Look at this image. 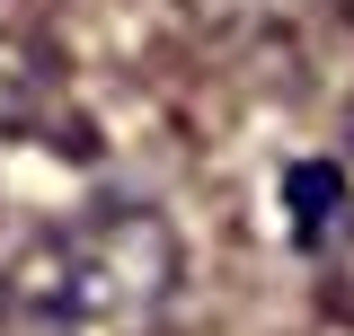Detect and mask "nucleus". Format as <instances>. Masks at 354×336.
<instances>
[{
	"label": "nucleus",
	"instance_id": "nucleus-2",
	"mask_svg": "<svg viewBox=\"0 0 354 336\" xmlns=\"http://www.w3.org/2000/svg\"><path fill=\"white\" fill-rule=\"evenodd\" d=\"M283 195H292V239H301V248L319 256V248H328V230L346 221V168L301 160L292 177H283Z\"/></svg>",
	"mask_w": 354,
	"mask_h": 336
},
{
	"label": "nucleus",
	"instance_id": "nucleus-3",
	"mask_svg": "<svg viewBox=\"0 0 354 336\" xmlns=\"http://www.w3.org/2000/svg\"><path fill=\"white\" fill-rule=\"evenodd\" d=\"M319 292H328L337 319H354V204H346V221L328 230V248H319Z\"/></svg>",
	"mask_w": 354,
	"mask_h": 336
},
{
	"label": "nucleus",
	"instance_id": "nucleus-1",
	"mask_svg": "<svg viewBox=\"0 0 354 336\" xmlns=\"http://www.w3.org/2000/svg\"><path fill=\"white\" fill-rule=\"evenodd\" d=\"M177 283L186 256L151 204H88L9 256L0 336H160Z\"/></svg>",
	"mask_w": 354,
	"mask_h": 336
},
{
	"label": "nucleus",
	"instance_id": "nucleus-4",
	"mask_svg": "<svg viewBox=\"0 0 354 336\" xmlns=\"http://www.w3.org/2000/svg\"><path fill=\"white\" fill-rule=\"evenodd\" d=\"M328 9H337V18H346V27H354V0H328Z\"/></svg>",
	"mask_w": 354,
	"mask_h": 336
}]
</instances>
